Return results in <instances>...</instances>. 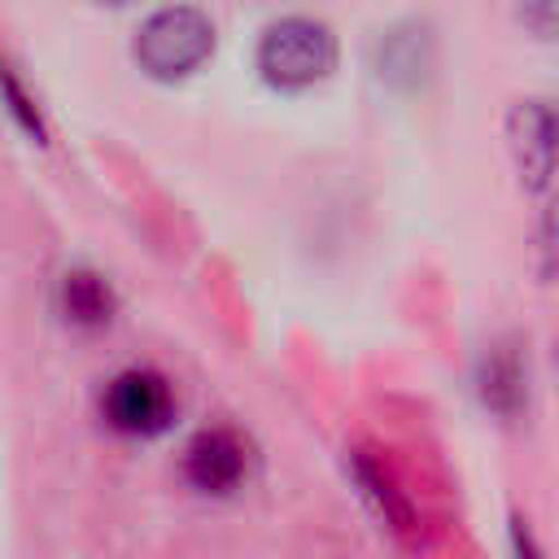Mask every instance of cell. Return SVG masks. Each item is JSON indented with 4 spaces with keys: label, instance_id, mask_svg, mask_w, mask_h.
<instances>
[{
    "label": "cell",
    "instance_id": "8fae6325",
    "mask_svg": "<svg viewBox=\"0 0 559 559\" xmlns=\"http://www.w3.org/2000/svg\"><path fill=\"white\" fill-rule=\"evenodd\" d=\"M511 555L515 559H546L542 546H537V537L524 528V520H511Z\"/></svg>",
    "mask_w": 559,
    "mask_h": 559
},
{
    "label": "cell",
    "instance_id": "7a4b0ae2",
    "mask_svg": "<svg viewBox=\"0 0 559 559\" xmlns=\"http://www.w3.org/2000/svg\"><path fill=\"white\" fill-rule=\"evenodd\" d=\"M214 52V26L192 4H166L144 17L135 35V61L153 79H183Z\"/></svg>",
    "mask_w": 559,
    "mask_h": 559
},
{
    "label": "cell",
    "instance_id": "52a82bcc",
    "mask_svg": "<svg viewBox=\"0 0 559 559\" xmlns=\"http://www.w3.org/2000/svg\"><path fill=\"white\" fill-rule=\"evenodd\" d=\"M61 301H66V314H70L74 323H87V328L105 323L109 310H114V297H109L105 280L92 275V271H70V275L61 280Z\"/></svg>",
    "mask_w": 559,
    "mask_h": 559
},
{
    "label": "cell",
    "instance_id": "5b68a950",
    "mask_svg": "<svg viewBox=\"0 0 559 559\" xmlns=\"http://www.w3.org/2000/svg\"><path fill=\"white\" fill-rule=\"evenodd\" d=\"M245 441L231 428H205L183 450V476L201 493H231L245 480Z\"/></svg>",
    "mask_w": 559,
    "mask_h": 559
},
{
    "label": "cell",
    "instance_id": "6da1fadb",
    "mask_svg": "<svg viewBox=\"0 0 559 559\" xmlns=\"http://www.w3.org/2000/svg\"><path fill=\"white\" fill-rule=\"evenodd\" d=\"M336 66V35L314 17H280L258 39V70L271 87H310Z\"/></svg>",
    "mask_w": 559,
    "mask_h": 559
},
{
    "label": "cell",
    "instance_id": "277c9868",
    "mask_svg": "<svg viewBox=\"0 0 559 559\" xmlns=\"http://www.w3.org/2000/svg\"><path fill=\"white\" fill-rule=\"evenodd\" d=\"M100 406H105V419L118 432H131V437H153L175 415L170 384L157 371H148V367H131V371L114 376Z\"/></svg>",
    "mask_w": 559,
    "mask_h": 559
},
{
    "label": "cell",
    "instance_id": "4fadbf2b",
    "mask_svg": "<svg viewBox=\"0 0 559 559\" xmlns=\"http://www.w3.org/2000/svg\"><path fill=\"white\" fill-rule=\"evenodd\" d=\"M109 4H127V0H109Z\"/></svg>",
    "mask_w": 559,
    "mask_h": 559
},
{
    "label": "cell",
    "instance_id": "ba28073f",
    "mask_svg": "<svg viewBox=\"0 0 559 559\" xmlns=\"http://www.w3.org/2000/svg\"><path fill=\"white\" fill-rule=\"evenodd\" d=\"M485 384H480V393H485V402L498 411V415H515V406H520V397H524V376H520V362H515V354L507 349V345H498L489 358H485V376H480Z\"/></svg>",
    "mask_w": 559,
    "mask_h": 559
},
{
    "label": "cell",
    "instance_id": "30bf717a",
    "mask_svg": "<svg viewBox=\"0 0 559 559\" xmlns=\"http://www.w3.org/2000/svg\"><path fill=\"white\" fill-rule=\"evenodd\" d=\"M4 92H9V109H13V118L26 127V135L44 144V118H39V109H35V105L22 96V83H17V74H13V70L4 74Z\"/></svg>",
    "mask_w": 559,
    "mask_h": 559
},
{
    "label": "cell",
    "instance_id": "8992f818",
    "mask_svg": "<svg viewBox=\"0 0 559 559\" xmlns=\"http://www.w3.org/2000/svg\"><path fill=\"white\" fill-rule=\"evenodd\" d=\"M349 463H354V480L362 485L367 502H371L376 515L389 524V533H393L397 542H406V546H419V542H424V524H419V515H415L406 489H397V480H393L376 459H367V454H354Z\"/></svg>",
    "mask_w": 559,
    "mask_h": 559
},
{
    "label": "cell",
    "instance_id": "7c38bea8",
    "mask_svg": "<svg viewBox=\"0 0 559 559\" xmlns=\"http://www.w3.org/2000/svg\"><path fill=\"white\" fill-rule=\"evenodd\" d=\"M555 367H559V336H555Z\"/></svg>",
    "mask_w": 559,
    "mask_h": 559
},
{
    "label": "cell",
    "instance_id": "3957f363",
    "mask_svg": "<svg viewBox=\"0 0 559 559\" xmlns=\"http://www.w3.org/2000/svg\"><path fill=\"white\" fill-rule=\"evenodd\" d=\"M507 148L515 162V175L528 197L542 205L555 201V175H559V118L542 100H515L507 109Z\"/></svg>",
    "mask_w": 559,
    "mask_h": 559
},
{
    "label": "cell",
    "instance_id": "9c48e42d",
    "mask_svg": "<svg viewBox=\"0 0 559 559\" xmlns=\"http://www.w3.org/2000/svg\"><path fill=\"white\" fill-rule=\"evenodd\" d=\"M520 22L533 35L555 39L559 35V0H520Z\"/></svg>",
    "mask_w": 559,
    "mask_h": 559
}]
</instances>
